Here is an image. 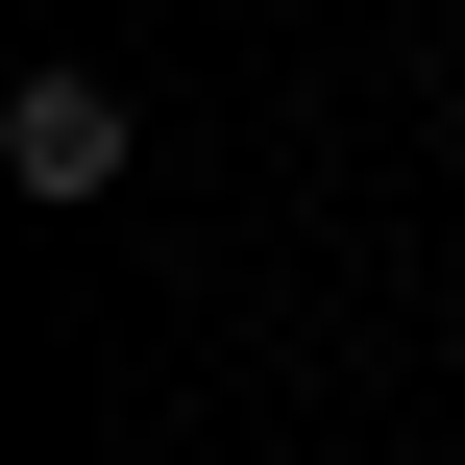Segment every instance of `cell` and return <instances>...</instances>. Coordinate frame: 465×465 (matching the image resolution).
Wrapping results in <instances>:
<instances>
[{"mask_svg": "<svg viewBox=\"0 0 465 465\" xmlns=\"http://www.w3.org/2000/svg\"><path fill=\"white\" fill-rule=\"evenodd\" d=\"M0 172L74 221V196H123V172H147V98H123V74H25V98H0Z\"/></svg>", "mask_w": 465, "mask_h": 465, "instance_id": "6da1fadb", "label": "cell"}]
</instances>
